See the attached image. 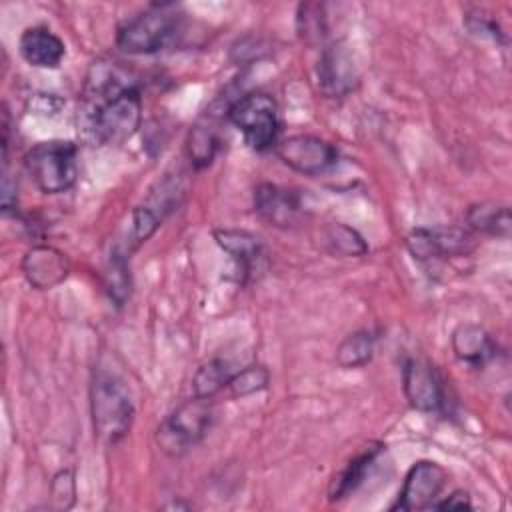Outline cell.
Masks as SVG:
<instances>
[{
	"label": "cell",
	"mask_w": 512,
	"mask_h": 512,
	"mask_svg": "<svg viewBox=\"0 0 512 512\" xmlns=\"http://www.w3.org/2000/svg\"><path fill=\"white\" fill-rule=\"evenodd\" d=\"M18 52L34 68H58L66 56V46L50 28L30 26L20 34Z\"/></svg>",
	"instance_id": "2e32d148"
},
{
	"label": "cell",
	"mask_w": 512,
	"mask_h": 512,
	"mask_svg": "<svg viewBox=\"0 0 512 512\" xmlns=\"http://www.w3.org/2000/svg\"><path fill=\"white\" fill-rule=\"evenodd\" d=\"M270 384V372L262 364H250L244 368H238L236 374L232 376L228 388L232 396L244 398L250 394H256L260 390H266Z\"/></svg>",
	"instance_id": "d4e9b609"
},
{
	"label": "cell",
	"mask_w": 512,
	"mask_h": 512,
	"mask_svg": "<svg viewBox=\"0 0 512 512\" xmlns=\"http://www.w3.org/2000/svg\"><path fill=\"white\" fill-rule=\"evenodd\" d=\"M466 24H468V28H470V32H474V34H484V36H490L492 40H504V36H502V30L498 28V24L492 20V18H486V16H482V14H476V16H468L466 18Z\"/></svg>",
	"instance_id": "4316f807"
},
{
	"label": "cell",
	"mask_w": 512,
	"mask_h": 512,
	"mask_svg": "<svg viewBox=\"0 0 512 512\" xmlns=\"http://www.w3.org/2000/svg\"><path fill=\"white\" fill-rule=\"evenodd\" d=\"M236 370L224 358H210L196 370L192 378V392L200 398H212L222 388H226Z\"/></svg>",
	"instance_id": "44dd1931"
},
{
	"label": "cell",
	"mask_w": 512,
	"mask_h": 512,
	"mask_svg": "<svg viewBox=\"0 0 512 512\" xmlns=\"http://www.w3.org/2000/svg\"><path fill=\"white\" fill-rule=\"evenodd\" d=\"M466 222L476 232L500 236V238H508L512 228L510 208L506 204H492V202L470 206L466 212Z\"/></svg>",
	"instance_id": "d6986e66"
},
{
	"label": "cell",
	"mask_w": 512,
	"mask_h": 512,
	"mask_svg": "<svg viewBox=\"0 0 512 512\" xmlns=\"http://www.w3.org/2000/svg\"><path fill=\"white\" fill-rule=\"evenodd\" d=\"M210 398L192 396L176 406L158 426L156 442L168 456H182L194 444H198L212 424Z\"/></svg>",
	"instance_id": "8992f818"
},
{
	"label": "cell",
	"mask_w": 512,
	"mask_h": 512,
	"mask_svg": "<svg viewBox=\"0 0 512 512\" xmlns=\"http://www.w3.org/2000/svg\"><path fill=\"white\" fill-rule=\"evenodd\" d=\"M128 262H130V258L110 252L104 274H102L104 288L116 306H124L132 292V276H130Z\"/></svg>",
	"instance_id": "603a6c76"
},
{
	"label": "cell",
	"mask_w": 512,
	"mask_h": 512,
	"mask_svg": "<svg viewBox=\"0 0 512 512\" xmlns=\"http://www.w3.org/2000/svg\"><path fill=\"white\" fill-rule=\"evenodd\" d=\"M254 212L270 226L290 228L302 216V202L294 190L262 182L254 188Z\"/></svg>",
	"instance_id": "5bb4252c"
},
{
	"label": "cell",
	"mask_w": 512,
	"mask_h": 512,
	"mask_svg": "<svg viewBox=\"0 0 512 512\" xmlns=\"http://www.w3.org/2000/svg\"><path fill=\"white\" fill-rule=\"evenodd\" d=\"M180 194L178 184L172 180L166 178L158 182V190H152L142 204L132 208L122 236L112 244V252L130 258L148 238H152L164 218L178 206Z\"/></svg>",
	"instance_id": "5b68a950"
},
{
	"label": "cell",
	"mask_w": 512,
	"mask_h": 512,
	"mask_svg": "<svg viewBox=\"0 0 512 512\" xmlns=\"http://www.w3.org/2000/svg\"><path fill=\"white\" fill-rule=\"evenodd\" d=\"M20 268L32 288L52 290L68 278L70 260L62 250L48 244H38L24 254Z\"/></svg>",
	"instance_id": "4fadbf2b"
},
{
	"label": "cell",
	"mask_w": 512,
	"mask_h": 512,
	"mask_svg": "<svg viewBox=\"0 0 512 512\" xmlns=\"http://www.w3.org/2000/svg\"><path fill=\"white\" fill-rule=\"evenodd\" d=\"M142 124V96L136 86H128L108 98L92 102L88 128L100 144H122L130 140Z\"/></svg>",
	"instance_id": "3957f363"
},
{
	"label": "cell",
	"mask_w": 512,
	"mask_h": 512,
	"mask_svg": "<svg viewBox=\"0 0 512 512\" xmlns=\"http://www.w3.org/2000/svg\"><path fill=\"white\" fill-rule=\"evenodd\" d=\"M16 204V182L12 184L10 176L4 174L2 178V210L8 212Z\"/></svg>",
	"instance_id": "f1b7e54d"
},
{
	"label": "cell",
	"mask_w": 512,
	"mask_h": 512,
	"mask_svg": "<svg viewBox=\"0 0 512 512\" xmlns=\"http://www.w3.org/2000/svg\"><path fill=\"white\" fill-rule=\"evenodd\" d=\"M90 412L96 438L114 446L132 428L134 422V402L126 384L104 370H98L90 384Z\"/></svg>",
	"instance_id": "6da1fadb"
},
{
	"label": "cell",
	"mask_w": 512,
	"mask_h": 512,
	"mask_svg": "<svg viewBox=\"0 0 512 512\" xmlns=\"http://www.w3.org/2000/svg\"><path fill=\"white\" fill-rule=\"evenodd\" d=\"M320 240H322V246L330 254H338V256H346V258H358V256H364L368 252V244L362 238V234L358 230H354L352 226L342 224V222H328L320 230Z\"/></svg>",
	"instance_id": "ffe728a7"
},
{
	"label": "cell",
	"mask_w": 512,
	"mask_h": 512,
	"mask_svg": "<svg viewBox=\"0 0 512 512\" xmlns=\"http://www.w3.org/2000/svg\"><path fill=\"white\" fill-rule=\"evenodd\" d=\"M374 356V334L356 330L348 334L336 348V362L342 368H362Z\"/></svg>",
	"instance_id": "cb8c5ba5"
},
{
	"label": "cell",
	"mask_w": 512,
	"mask_h": 512,
	"mask_svg": "<svg viewBox=\"0 0 512 512\" xmlns=\"http://www.w3.org/2000/svg\"><path fill=\"white\" fill-rule=\"evenodd\" d=\"M50 496H52L54 508H58V510H66L74 504V500H76L74 470L66 468V470H60L58 474H54V478L50 482Z\"/></svg>",
	"instance_id": "484cf974"
},
{
	"label": "cell",
	"mask_w": 512,
	"mask_h": 512,
	"mask_svg": "<svg viewBox=\"0 0 512 512\" xmlns=\"http://www.w3.org/2000/svg\"><path fill=\"white\" fill-rule=\"evenodd\" d=\"M380 450H382V444H372V446H366L358 456H354L340 470V474L334 476L330 490H328L330 500H342L348 494H352L364 482V478H366L370 466L374 464L376 456L380 454Z\"/></svg>",
	"instance_id": "ac0fdd59"
},
{
	"label": "cell",
	"mask_w": 512,
	"mask_h": 512,
	"mask_svg": "<svg viewBox=\"0 0 512 512\" xmlns=\"http://www.w3.org/2000/svg\"><path fill=\"white\" fill-rule=\"evenodd\" d=\"M402 386L406 400L420 412H440L444 408L442 382L426 360L408 358L402 368Z\"/></svg>",
	"instance_id": "8fae6325"
},
{
	"label": "cell",
	"mask_w": 512,
	"mask_h": 512,
	"mask_svg": "<svg viewBox=\"0 0 512 512\" xmlns=\"http://www.w3.org/2000/svg\"><path fill=\"white\" fill-rule=\"evenodd\" d=\"M432 508H436V510H468V508H472V502H470L468 492H464V490H454V492H452L450 496H446L444 500L434 502Z\"/></svg>",
	"instance_id": "83f0119b"
},
{
	"label": "cell",
	"mask_w": 512,
	"mask_h": 512,
	"mask_svg": "<svg viewBox=\"0 0 512 512\" xmlns=\"http://www.w3.org/2000/svg\"><path fill=\"white\" fill-rule=\"evenodd\" d=\"M406 250L416 262H436L444 258L464 256L474 248V240L464 228H414L408 232Z\"/></svg>",
	"instance_id": "ba28073f"
},
{
	"label": "cell",
	"mask_w": 512,
	"mask_h": 512,
	"mask_svg": "<svg viewBox=\"0 0 512 512\" xmlns=\"http://www.w3.org/2000/svg\"><path fill=\"white\" fill-rule=\"evenodd\" d=\"M446 470L432 460H418L404 476V484L398 492L392 510L412 512L432 508L446 484Z\"/></svg>",
	"instance_id": "30bf717a"
},
{
	"label": "cell",
	"mask_w": 512,
	"mask_h": 512,
	"mask_svg": "<svg viewBox=\"0 0 512 512\" xmlns=\"http://www.w3.org/2000/svg\"><path fill=\"white\" fill-rule=\"evenodd\" d=\"M274 148L278 158L288 168L306 176H318L328 168H332L338 160L336 146L312 134L288 136L276 142Z\"/></svg>",
	"instance_id": "9c48e42d"
},
{
	"label": "cell",
	"mask_w": 512,
	"mask_h": 512,
	"mask_svg": "<svg viewBox=\"0 0 512 512\" xmlns=\"http://www.w3.org/2000/svg\"><path fill=\"white\" fill-rule=\"evenodd\" d=\"M230 122L244 134L252 150L264 152L278 142V104L266 92H250L234 100L228 108Z\"/></svg>",
	"instance_id": "52a82bcc"
},
{
	"label": "cell",
	"mask_w": 512,
	"mask_h": 512,
	"mask_svg": "<svg viewBox=\"0 0 512 512\" xmlns=\"http://www.w3.org/2000/svg\"><path fill=\"white\" fill-rule=\"evenodd\" d=\"M24 162L32 182L44 194L66 192L78 178V148L68 140L38 142Z\"/></svg>",
	"instance_id": "277c9868"
},
{
	"label": "cell",
	"mask_w": 512,
	"mask_h": 512,
	"mask_svg": "<svg viewBox=\"0 0 512 512\" xmlns=\"http://www.w3.org/2000/svg\"><path fill=\"white\" fill-rule=\"evenodd\" d=\"M452 350L458 360L480 368L496 354V344L490 334L478 324H460L452 332Z\"/></svg>",
	"instance_id": "e0dca14e"
},
{
	"label": "cell",
	"mask_w": 512,
	"mask_h": 512,
	"mask_svg": "<svg viewBox=\"0 0 512 512\" xmlns=\"http://www.w3.org/2000/svg\"><path fill=\"white\" fill-rule=\"evenodd\" d=\"M220 144L222 142H220L216 128H212L208 124L192 126L186 136V154H188L190 164L196 170L208 168L214 162V158L220 150Z\"/></svg>",
	"instance_id": "7402d4cb"
},
{
	"label": "cell",
	"mask_w": 512,
	"mask_h": 512,
	"mask_svg": "<svg viewBox=\"0 0 512 512\" xmlns=\"http://www.w3.org/2000/svg\"><path fill=\"white\" fill-rule=\"evenodd\" d=\"M180 24L182 12L176 4H152L118 28L116 46L126 54H154L172 42Z\"/></svg>",
	"instance_id": "7a4b0ae2"
},
{
	"label": "cell",
	"mask_w": 512,
	"mask_h": 512,
	"mask_svg": "<svg viewBox=\"0 0 512 512\" xmlns=\"http://www.w3.org/2000/svg\"><path fill=\"white\" fill-rule=\"evenodd\" d=\"M214 240L234 260L242 280L254 278L256 272H260L264 260V246L256 234L248 230L220 228L214 230Z\"/></svg>",
	"instance_id": "9a60e30c"
},
{
	"label": "cell",
	"mask_w": 512,
	"mask_h": 512,
	"mask_svg": "<svg viewBox=\"0 0 512 512\" xmlns=\"http://www.w3.org/2000/svg\"><path fill=\"white\" fill-rule=\"evenodd\" d=\"M318 88L330 98H342L358 84V70L352 54L342 44L326 46L316 66Z\"/></svg>",
	"instance_id": "7c38bea8"
}]
</instances>
